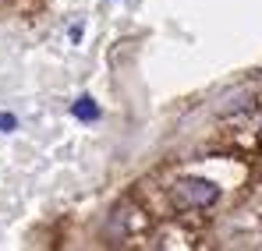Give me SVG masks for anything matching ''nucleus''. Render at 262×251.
<instances>
[{"label":"nucleus","instance_id":"nucleus-1","mask_svg":"<svg viewBox=\"0 0 262 251\" xmlns=\"http://www.w3.org/2000/svg\"><path fill=\"white\" fill-rule=\"evenodd\" d=\"M71 113H75L78 121H96V117H99V106H96L92 96H78L75 106H71Z\"/></svg>","mask_w":262,"mask_h":251},{"label":"nucleus","instance_id":"nucleus-2","mask_svg":"<svg viewBox=\"0 0 262 251\" xmlns=\"http://www.w3.org/2000/svg\"><path fill=\"white\" fill-rule=\"evenodd\" d=\"M14 124H18V121H14L11 113H0V134H7V131H14Z\"/></svg>","mask_w":262,"mask_h":251}]
</instances>
